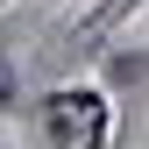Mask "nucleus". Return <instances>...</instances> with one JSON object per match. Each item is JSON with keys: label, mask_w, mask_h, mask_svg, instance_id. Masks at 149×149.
<instances>
[{"label": "nucleus", "mask_w": 149, "mask_h": 149, "mask_svg": "<svg viewBox=\"0 0 149 149\" xmlns=\"http://www.w3.org/2000/svg\"><path fill=\"white\" fill-rule=\"evenodd\" d=\"M43 121H50V142H57V149H100L107 100H100V92H57V100L43 107Z\"/></svg>", "instance_id": "obj_1"}, {"label": "nucleus", "mask_w": 149, "mask_h": 149, "mask_svg": "<svg viewBox=\"0 0 149 149\" xmlns=\"http://www.w3.org/2000/svg\"><path fill=\"white\" fill-rule=\"evenodd\" d=\"M0 100H7V64H0Z\"/></svg>", "instance_id": "obj_2"}]
</instances>
